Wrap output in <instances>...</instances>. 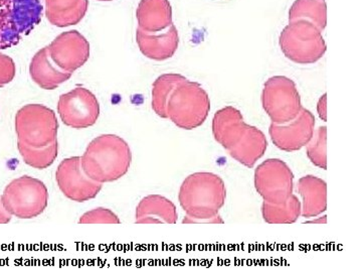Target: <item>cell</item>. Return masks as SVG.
<instances>
[{"mask_svg":"<svg viewBox=\"0 0 362 272\" xmlns=\"http://www.w3.org/2000/svg\"><path fill=\"white\" fill-rule=\"evenodd\" d=\"M211 130L216 142L247 169L254 168L268 149L265 133L245 123L242 112L235 107L226 106L216 111Z\"/></svg>","mask_w":362,"mask_h":272,"instance_id":"6da1fadb","label":"cell"},{"mask_svg":"<svg viewBox=\"0 0 362 272\" xmlns=\"http://www.w3.org/2000/svg\"><path fill=\"white\" fill-rule=\"evenodd\" d=\"M226 199V183L220 176L207 171L188 176L178 194L180 206L187 213L183 223L223 224L218 212Z\"/></svg>","mask_w":362,"mask_h":272,"instance_id":"7a4b0ae2","label":"cell"},{"mask_svg":"<svg viewBox=\"0 0 362 272\" xmlns=\"http://www.w3.org/2000/svg\"><path fill=\"white\" fill-rule=\"evenodd\" d=\"M86 175L98 183H111L129 171L132 154L129 144L120 136L103 135L89 143L83 157Z\"/></svg>","mask_w":362,"mask_h":272,"instance_id":"3957f363","label":"cell"},{"mask_svg":"<svg viewBox=\"0 0 362 272\" xmlns=\"http://www.w3.org/2000/svg\"><path fill=\"white\" fill-rule=\"evenodd\" d=\"M211 111L209 94L199 83L183 79L171 92L166 115L177 128L192 130L206 123Z\"/></svg>","mask_w":362,"mask_h":272,"instance_id":"277c9868","label":"cell"},{"mask_svg":"<svg viewBox=\"0 0 362 272\" xmlns=\"http://www.w3.org/2000/svg\"><path fill=\"white\" fill-rule=\"evenodd\" d=\"M42 0H0V50L18 45L40 25Z\"/></svg>","mask_w":362,"mask_h":272,"instance_id":"5b68a950","label":"cell"},{"mask_svg":"<svg viewBox=\"0 0 362 272\" xmlns=\"http://www.w3.org/2000/svg\"><path fill=\"white\" fill-rule=\"evenodd\" d=\"M321 30L309 21H290L279 38L286 58L299 65H310L323 58L327 50Z\"/></svg>","mask_w":362,"mask_h":272,"instance_id":"8992f818","label":"cell"},{"mask_svg":"<svg viewBox=\"0 0 362 272\" xmlns=\"http://www.w3.org/2000/svg\"><path fill=\"white\" fill-rule=\"evenodd\" d=\"M58 130L56 113L45 105L28 104L16 113L18 142L28 147L42 149L58 142Z\"/></svg>","mask_w":362,"mask_h":272,"instance_id":"52a82bcc","label":"cell"},{"mask_svg":"<svg viewBox=\"0 0 362 272\" xmlns=\"http://www.w3.org/2000/svg\"><path fill=\"white\" fill-rule=\"evenodd\" d=\"M1 201L11 216L18 219H33L47 209L49 191L42 181L23 176L6 186Z\"/></svg>","mask_w":362,"mask_h":272,"instance_id":"ba28073f","label":"cell"},{"mask_svg":"<svg viewBox=\"0 0 362 272\" xmlns=\"http://www.w3.org/2000/svg\"><path fill=\"white\" fill-rule=\"evenodd\" d=\"M262 105L272 123L276 124L289 123L303 108L296 84L285 76H274L266 81Z\"/></svg>","mask_w":362,"mask_h":272,"instance_id":"9c48e42d","label":"cell"},{"mask_svg":"<svg viewBox=\"0 0 362 272\" xmlns=\"http://www.w3.org/2000/svg\"><path fill=\"white\" fill-rule=\"evenodd\" d=\"M254 183L264 201L283 204L293 194L294 174L282 159H268L255 171Z\"/></svg>","mask_w":362,"mask_h":272,"instance_id":"30bf717a","label":"cell"},{"mask_svg":"<svg viewBox=\"0 0 362 272\" xmlns=\"http://www.w3.org/2000/svg\"><path fill=\"white\" fill-rule=\"evenodd\" d=\"M59 115L66 126L74 130H85L97 123L100 104L89 89L77 87L61 95L58 103Z\"/></svg>","mask_w":362,"mask_h":272,"instance_id":"8fae6325","label":"cell"},{"mask_svg":"<svg viewBox=\"0 0 362 272\" xmlns=\"http://www.w3.org/2000/svg\"><path fill=\"white\" fill-rule=\"evenodd\" d=\"M56 178L62 193L68 199L78 203L94 199L103 186L86 175L80 157L64 159L57 169Z\"/></svg>","mask_w":362,"mask_h":272,"instance_id":"7c38bea8","label":"cell"},{"mask_svg":"<svg viewBox=\"0 0 362 272\" xmlns=\"http://www.w3.org/2000/svg\"><path fill=\"white\" fill-rule=\"evenodd\" d=\"M315 117L311 111L302 108L299 114L289 123H271L269 135L279 149L294 152L303 149L313 137Z\"/></svg>","mask_w":362,"mask_h":272,"instance_id":"4fadbf2b","label":"cell"},{"mask_svg":"<svg viewBox=\"0 0 362 272\" xmlns=\"http://www.w3.org/2000/svg\"><path fill=\"white\" fill-rule=\"evenodd\" d=\"M49 56L62 70L73 74L90 58V44L78 30L62 33L47 47Z\"/></svg>","mask_w":362,"mask_h":272,"instance_id":"5bb4252c","label":"cell"},{"mask_svg":"<svg viewBox=\"0 0 362 272\" xmlns=\"http://www.w3.org/2000/svg\"><path fill=\"white\" fill-rule=\"evenodd\" d=\"M136 40L140 52L146 58L158 62L173 58L180 45L177 28L173 23L157 33L145 32L138 28Z\"/></svg>","mask_w":362,"mask_h":272,"instance_id":"9a60e30c","label":"cell"},{"mask_svg":"<svg viewBox=\"0 0 362 272\" xmlns=\"http://www.w3.org/2000/svg\"><path fill=\"white\" fill-rule=\"evenodd\" d=\"M297 192L302 197L301 216L315 218L327 209V183L322 178L308 175L300 178Z\"/></svg>","mask_w":362,"mask_h":272,"instance_id":"2e32d148","label":"cell"},{"mask_svg":"<svg viewBox=\"0 0 362 272\" xmlns=\"http://www.w3.org/2000/svg\"><path fill=\"white\" fill-rule=\"evenodd\" d=\"M30 75L33 82L39 85L42 89L54 90L70 80L73 74L59 69L52 62L49 50L45 47L33 57Z\"/></svg>","mask_w":362,"mask_h":272,"instance_id":"e0dca14e","label":"cell"},{"mask_svg":"<svg viewBox=\"0 0 362 272\" xmlns=\"http://www.w3.org/2000/svg\"><path fill=\"white\" fill-rule=\"evenodd\" d=\"M177 219L175 205L163 196H147L136 208L137 224H175Z\"/></svg>","mask_w":362,"mask_h":272,"instance_id":"ac0fdd59","label":"cell"},{"mask_svg":"<svg viewBox=\"0 0 362 272\" xmlns=\"http://www.w3.org/2000/svg\"><path fill=\"white\" fill-rule=\"evenodd\" d=\"M136 16L138 28L145 32H161L173 25V8L169 0H141Z\"/></svg>","mask_w":362,"mask_h":272,"instance_id":"d6986e66","label":"cell"},{"mask_svg":"<svg viewBox=\"0 0 362 272\" xmlns=\"http://www.w3.org/2000/svg\"><path fill=\"white\" fill-rule=\"evenodd\" d=\"M89 8V0H45V16L52 26L68 28L80 23Z\"/></svg>","mask_w":362,"mask_h":272,"instance_id":"ffe728a7","label":"cell"},{"mask_svg":"<svg viewBox=\"0 0 362 272\" xmlns=\"http://www.w3.org/2000/svg\"><path fill=\"white\" fill-rule=\"evenodd\" d=\"M309 21L323 32L327 25L325 0H296L289 11V21Z\"/></svg>","mask_w":362,"mask_h":272,"instance_id":"44dd1931","label":"cell"},{"mask_svg":"<svg viewBox=\"0 0 362 272\" xmlns=\"http://www.w3.org/2000/svg\"><path fill=\"white\" fill-rule=\"evenodd\" d=\"M262 216L269 224H293L301 216V202L297 196L292 194L283 204H271L264 201L262 204Z\"/></svg>","mask_w":362,"mask_h":272,"instance_id":"7402d4cb","label":"cell"},{"mask_svg":"<svg viewBox=\"0 0 362 272\" xmlns=\"http://www.w3.org/2000/svg\"><path fill=\"white\" fill-rule=\"evenodd\" d=\"M180 74L169 73L156 79L152 86V109L161 118H168L166 106L171 92L185 79Z\"/></svg>","mask_w":362,"mask_h":272,"instance_id":"603a6c76","label":"cell"},{"mask_svg":"<svg viewBox=\"0 0 362 272\" xmlns=\"http://www.w3.org/2000/svg\"><path fill=\"white\" fill-rule=\"evenodd\" d=\"M18 149L28 166L37 169H45L51 166L58 157L59 144L54 142L49 147L35 149L18 142Z\"/></svg>","mask_w":362,"mask_h":272,"instance_id":"cb8c5ba5","label":"cell"},{"mask_svg":"<svg viewBox=\"0 0 362 272\" xmlns=\"http://www.w3.org/2000/svg\"><path fill=\"white\" fill-rule=\"evenodd\" d=\"M307 147L309 161L318 168L327 169V128L320 126Z\"/></svg>","mask_w":362,"mask_h":272,"instance_id":"d4e9b609","label":"cell"},{"mask_svg":"<svg viewBox=\"0 0 362 272\" xmlns=\"http://www.w3.org/2000/svg\"><path fill=\"white\" fill-rule=\"evenodd\" d=\"M81 224H120L118 216L111 210L97 208L81 217Z\"/></svg>","mask_w":362,"mask_h":272,"instance_id":"484cf974","label":"cell"},{"mask_svg":"<svg viewBox=\"0 0 362 272\" xmlns=\"http://www.w3.org/2000/svg\"><path fill=\"white\" fill-rule=\"evenodd\" d=\"M16 66L11 57L0 52V87H4L16 77Z\"/></svg>","mask_w":362,"mask_h":272,"instance_id":"4316f807","label":"cell"},{"mask_svg":"<svg viewBox=\"0 0 362 272\" xmlns=\"http://www.w3.org/2000/svg\"><path fill=\"white\" fill-rule=\"evenodd\" d=\"M327 95L323 94V96L319 99L318 104H317V112L320 119H322L324 123L327 121Z\"/></svg>","mask_w":362,"mask_h":272,"instance_id":"83f0119b","label":"cell"},{"mask_svg":"<svg viewBox=\"0 0 362 272\" xmlns=\"http://www.w3.org/2000/svg\"><path fill=\"white\" fill-rule=\"evenodd\" d=\"M11 217L13 216L6 211L4 203L1 201V197H0V224L9 223L11 221Z\"/></svg>","mask_w":362,"mask_h":272,"instance_id":"f1b7e54d","label":"cell"},{"mask_svg":"<svg viewBox=\"0 0 362 272\" xmlns=\"http://www.w3.org/2000/svg\"><path fill=\"white\" fill-rule=\"evenodd\" d=\"M318 222H320V223H326V217L325 218H323V220H322V218H320L319 219V220H314V221H309V222H307V223H318Z\"/></svg>","mask_w":362,"mask_h":272,"instance_id":"f546056e","label":"cell"},{"mask_svg":"<svg viewBox=\"0 0 362 272\" xmlns=\"http://www.w3.org/2000/svg\"><path fill=\"white\" fill-rule=\"evenodd\" d=\"M99 1H112V0H99Z\"/></svg>","mask_w":362,"mask_h":272,"instance_id":"4dcf8cb0","label":"cell"}]
</instances>
